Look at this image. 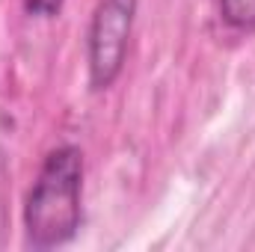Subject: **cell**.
I'll list each match as a JSON object with an SVG mask.
<instances>
[{
    "label": "cell",
    "mask_w": 255,
    "mask_h": 252,
    "mask_svg": "<svg viewBox=\"0 0 255 252\" xmlns=\"http://www.w3.org/2000/svg\"><path fill=\"white\" fill-rule=\"evenodd\" d=\"M83 151L60 145L48 151L42 169L24 202L27 244L36 250H54L68 244L83 220Z\"/></svg>",
    "instance_id": "1"
},
{
    "label": "cell",
    "mask_w": 255,
    "mask_h": 252,
    "mask_svg": "<svg viewBox=\"0 0 255 252\" xmlns=\"http://www.w3.org/2000/svg\"><path fill=\"white\" fill-rule=\"evenodd\" d=\"M139 0H101L86 33V63L92 89H110L125 68L128 39L133 30Z\"/></svg>",
    "instance_id": "2"
},
{
    "label": "cell",
    "mask_w": 255,
    "mask_h": 252,
    "mask_svg": "<svg viewBox=\"0 0 255 252\" xmlns=\"http://www.w3.org/2000/svg\"><path fill=\"white\" fill-rule=\"evenodd\" d=\"M220 18L238 33H255V0H220Z\"/></svg>",
    "instance_id": "3"
},
{
    "label": "cell",
    "mask_w": 255,
    "mask_h": 252,
    "mask_svg": "<svg viewBox=\"0 0 255 252\" xmlns=\"http://www.w3.org/2000/svg\"><path fill=\"white\" fill-rule=\"evenodd\" d=\"M65 0H24V9L27 15H36V18H54L60 15Z\"/></svg>",
    "instance_id": "4"
}]
</instances>
